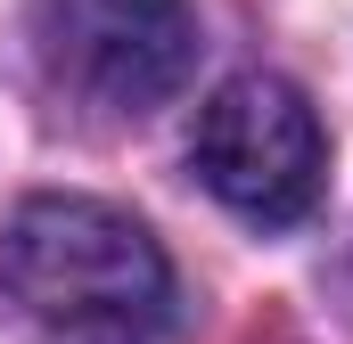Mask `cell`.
<instances>
[{
	"label": "cell",
	"mask_w": 353,
	"mask_h": 344,
	"mask_svg": "<svg viewBox=\"0 0 353 344\" xmlns=\"http://www.w3.org/2000/svg\"><path fill=\"white\" fill-rule=\"evenodd\" d=\"M0 287L50 328L132 336L165 320L173 262L132 213L99 197H25L0 230Z\"/></svg>",
	"instance_id": "1"
},
{
	"label": "cell",
	"mask_w": 353,
	"mask_h": 344,
	"mask_svg": "<svg viewBox=\"0 0 353 344\" xmlns=\"http://www.w3.org/2000/svg\"><path fill=\"white\" fill-rule=\"evenodd\" d=\"M189 164L197 180L239 213V222H263L288 230L312 213L321 197V172H329V140H321V115L312 98L279 74H239L197 107V140H189Z\"/></svg>",
	"instance_id": "2"
},
{
	"label": "cell",
	"mask_w": 353,
	"mask_h": 344,
	"mask_svg": "<svg viewBox=\"0 0 353 344\" xmlns=\"http://www.w3.org/2000/svg\"><path fill=\"white\" fill-rule=\"evenodd\" d=\"M33 58L99 115H148L197 66L189 0H33Z\"/></svg>",
	"instance_id": "3"
}]
</instances>
